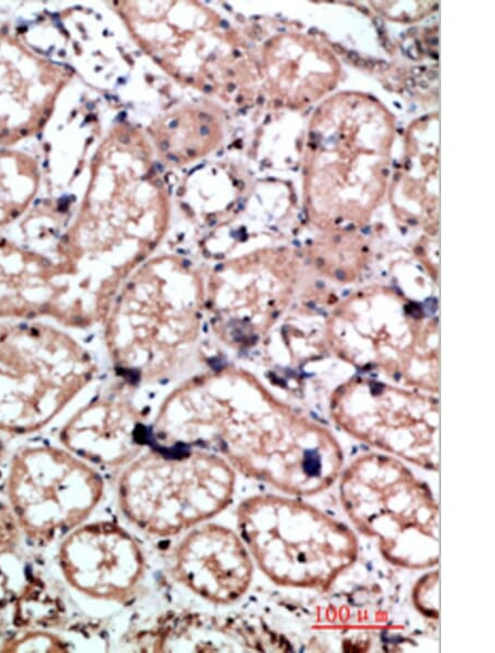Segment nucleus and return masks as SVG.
I'll return each mask as SVG.
<instances>
[{
	"mask_svg": "<svg viewBox=\"0 0 495 653\" xmlns=\"http://www.w3.org/2000/svg\"><path fill=\"white\" fill-rule=\"evenodd\" d=\"M160 432L176 444L210 447L235 472L295 497L322 492L343 471L331 438L278 416L172 411L161 417Z\"/></svg>",
	"mask_w": 495,
	"mask_h": 653,
	"instance_id": "obj_1",
	"label": "nucleus"
},
{
	"mask_svg": "<svg viewBox=\"0 0 495 653\" xmlns=\"http://www.w3.org/2000/svg\"><path fill=\"white\" fill-rule=\"evenodd\" d=\"M237 524L253 562L279 586L327 590L359 555L346 524L298 498L246 497L237 508Z\"/></svg>",
	"mask_w": 495,
	"mask_h": 653,
	"instance_id": "obj_2",
	"label": "nucleus"
},
{
	"mask_svg": "<svg viewBox=\"0 0 495 653\" xmlns=\"http://www.w3.org/2000/svg\"><path fill=\"white\" fill-rule=\"evenodd\" d=\"M61 326L0 321V433L40 432L90 381L89 353Z\"/></svg>",
	"mask_w": 495,
	"mask_h": 653,
	"instance_id": "obj_3",
	"label": "nucleus"
},
{
	"mask_svg": "<svg viewBox=\"0 0 495 653\" xmlns=\"http://www.w3.org/2000/svg\"><path fill=\"white\" fill-rule=\"evenodd\" d=\"M339 491L354 528L377 541L386 561L409 569L439 563V505L428 485L402 462L362 455L342 471Z\"/></svg>",
	"mask_w": 495,
	"mask_h": 653,
	"instance_id": "obj_4",
	"label": "nucleus"
},
{
	"mask_svg": "<svg viewBox=\"0 0 495 653\" xmlns=\"http://www.w3.org/2000/svg\"><path fill=\"white\" fill-rule=\"evenodd\" d=\"M237 472L210 451L151 450L127 464L117 496L124 517L154 536H173L222 512Z\"/></svg>",
	"mask_w": 495,
	"mask_h": 653,
	"instance_id": "obj_5",
	"label": "nucleus"
},
{
	"mask_svg": "<svg viewBox=\"0 0 495 653\" xmlns=\"http://www.w3.org/2000/svg\"><path fill=\"white\" fill-rule=\"evenodd\" d=\"M99 472L65 447L29 444L9 465L7 496L21 533L46 545L84 523L100 503Z\"/></svg>",
	"mask_w": 495,
	"mask_h": 653,
	"instance_id": "obj_6",
	"label": "nucleus"
},
{
	"mask_svg": "<svg viewBox=\"0 0 495 653\" xmlns=\"http://www.w3.org/2000/svg\"><path fill=\"white\" fill-rule=\"evenodd\" d=\"M58 565L66 582L80 594L123 604L132 599L145 574L139 542L118 523H81L61 542Z\"/></svg>",
	"mask_w": 495,
	"mask_h": 653,
	"instance_id": "obj_7",
	"label": "nucleus"
},
{
	"mask_svg": "<svg viewBox=\"0 0 495 653\" xmlns=\"http://www.w3.org/2000/svg\"><path fill=\"white\" fill-rule=\"evenodd\" d=\"M79 322L69 272L52 252L0 233V321Z\"/></svg>",
	"mask_w": 495,
	"mask_h": 653,
	"instance_id": "obj_8",
	"label": "nucleus"
},
{
	"mask_svg": "<svg viewBox=\"0 0 495 653\" xmlns=\"http://www.w3.org/2000/svg\"><path fill=\"white\" fill-rule=\"evenodd\" d=\"M252 556L234 530L204 522L178 543L172 574L185 588L212 604L229 605L241 599L253 579Z\"/></svg>",
	"mask_w": 495,
	"mask_h": 653,
	"instance_id": "obj_9",
	"label": "nucleus"
},
{
	"mask_svg": "<svg viewBox=\"0 0 495 653\" xmlns=\"http://www.w3.org/2000/svg\"><path fill=\"white\" fill-rule=\"evenodd\" d=\"M142 652H253L288 650L283 638L242 617L170 611L133 639Z\"/></svg>",
	"mask_w": 495,
	"mask_h": 653,
	"instance_id": "obj_10",
	"label": "nucleus"
},
{
	"mask_svg": "<svg viewBox=\"0 0 495 653\" xmlns=\"http://www.w3.org/2000/svg\"><path fill=\"white\" fill-rule=\"evenodd\" d=\"M63 447L102 468L125 466L142 447L139 422L121 400L101 396L79 409L62 427Z\"/></svg>",
	"mask_w": 495,
	"mask_h": 653,
	"instance_id": "obj_11",
	"label": "nucleus"
},
{
	"mask_svg": "<svg viewBox=\"0 0 495 653\" xmlns=\"http://www.w3.org/2000/svg\"><path fill=\"white\" fill-rule=\"evenodd\" d=\"M43 57L0 26V144L34 134L48 117Z\"/></svg>",
	"mask_w": 495,
	"mask_h": 653,
	"instance_id": "obj_12",
	"label": "nucleus"
},
{
	"mask_svg": "<svg viewBox=\"0 0 495 653\" xmlns=\"http://www.w3.org/2000/svg\"><path fill=\"white\" fill-rule=\"evenodd\" d=\"M36 161L26 153L0 148V230L29 212L40 188Z\"/></svg>",
	"mask_w": 495,
	"mask_h": 653,
	"instance_id": "obj_13",
	"label": "nucleus"
},
{
	"mask_svg": "<svg viewBox=\"0 0 495 653\" xmlns=\"http://www.w3.org/2000/svg\"><path fill=\"white\" fill-rule=\"evenodd\" d=\"M2 650L11 652H65L68 646L61 637L54 633L29 631L14 635L4 644Z\"/></svg>",
	"mask_w": 495,
	"mask_h": 653,
	"instance_id": "obj_14",
	"label": "nucleus"
},
{
	"mask_svg": "<svg viewBox=\"0 0 495 653\" xmlns=\"http://www.w3.org/2000/svg\"><path fill=\"white\" fill-rule=\"evenodd\" d=\"M21 530L10 506L0 502V547L14 546Z\"/></svg>",
	"mask_w": 495,
	"mask_h": 653,
	"instance_id": "obj_15",
	"label": "nucleus"
},
{
	"mask_svg": "<svg viewBox=\"0 0 495 653\" xmlns=\"http://www.w3.org/2000/svg\"><path fill=\"white\" fill-rule=\"evenodd\" d=\"M373 23L378 30H382L384 27V21L378 16L373 19Z\"/></svg>",
	"mask_w": 495,
	"mask_h": 653,
	"instance_id": "obj_16",
	"label": "nucleus"
},
{
	"mask_svg": "<svg viewBox=\"0 0 495 653\" xmlns=\"http://www.w3.org/2000/svg\"><path fill=\"white\" fill-rule=\"evenodd\" d=\"M348 57L354 63H356L360 59V55L354 51L348 52Z\"/></svg>",
	"mask_w": 495,
	"mask_h": 653,
	"instance_id": "obj_17",
	"label": "nucleus"
},
{
	"mask_svg": "<svg viewBox=\"0 0 495 653\" xmlns=\"http://www.w3.org/2000/svg\"><path fill=\"white\" fill-rule=\"evenodd\" d=\"M4 456H6V445L2 441V439L0 438V464H1L2 460L4 458Z\"/></svg>",
	"mask_w": 495,
	"mask_h": 653,
	"instance_id": "obj_18",
	"label": "nucleus"
},
{
	"mask_svg": "<svg viewBox=\"0 0 495 653\" xmlns=\"http://www.w3.org/2000/svg\"><path fill=\"white\" fill-rule=\"evenodd\" d=\"M422 70H425V67L415 66L411 73L414 74V76H420L422 74Z\"/></svg>",
	"mask_w": 495,
	"mask_h": 653,
	"instance_id": "obj_19",
	"label": "nucleus"
},
{
	"mask_svg": "<svg viewBox=\"0 0 495 653\" xmlns=\"http://www.w3.org/2000/svg\"><path fill=\"white\" fill-rule=\"evenodd\" d=\"M426 75H427V78L428 79L433 80V79H436L438 77V71H436V70H428Z\"/></svg>",
	"mask_w": 495,
	"mask_h": 653,
	"instance_id": "obj_20",
	"label": "nucleus"
},
{
	"mask_svg": "<svg viewBox=\"0 0 495 653\" xmlns=\"http://www.w3.org/2000/svg\"><path fill=\"white\" fill-rule=\"evenodd\" d=\"M332 47L339 54H343L345 52V48L343 46H341L340 44H333Z\"/></svg>",
	"mask_w": 495,
	"mask_h": 653,
	"instance_id": "obj_21",
	"label": "nucleus"
},
{
	"mask_svg": "<svg viewBox=\"0 0 495 653\" xmlns=\"http://www.w3.org/2000/svg\"><path fill=\"white\" fill-rule=\"evenodd\" d=\"M376 64L381 70H385L388 68V64L385 60H380Z\"/></svg>",
	"mask_w": 495,
	"mask_h": 653,
	"instance_id": "obj_22",
	"label": "nucleus"
},
{
	"mask_svg": "<svg viewBox=\"0 0 495 653\" xmlns=\"http://www.w3.org/2000/svg\"><path fill=\"white\" fill-rule=\"evenodd\" d=\"M406 86L408 88H414L416 86V80L414 78H407L406 79Z\"/></svg>",
	"mask_w": 495,
	"mask_h": 653,
	"instance_id": "obj_23",
	"label": "nucleus"
},
{
	"mask_svg": "<svg viewBox=\"0 0 495 653\" xmlns=\"http://www.w3.org/2000/svg\"><path fill=\"white\" fill-rule=\"evenodd\" d=\"M438 18H439V16H438L437 14H436V15H432V16L428 18V19L425 21V23L432 24V23H435V22H437V21H438Z\"/></svg>",
	"mask_w": 495,
	"mask_h": 653,
	"instance_id": "obj_24",
	"label": "nucleus"
},
{
	"mask_svg": "<svg viewBox=\"0 0 495 653\" xmlns=\"http://www.w3.org/2000/svg\"><path fill=\"white\" fill-rule=\"evenodd\" d=\"M168 146H169V144H168V142H167V141H162V142L160 143V148H161L162 151H167Z\"/></svg>",
	"mask_w": 495,
	"mask_h": 653,
	"instance_id": "obj_25",
	"label": "nucleus"
},
{
	"mask_svg": "<svg viewBox=\"0 0 495 653\" xmlns=\"http://www.w3.org/2000/svg\"><path fill=\"white\" fill-rule=\"evenodd\" d=\"M209 132H210V130H209V128H208V126H206V125H202V126L200 128V133H201V134H204V135H207V134H209Z\"/></svg>",
	"mask_w": 495,
	"mask_h": 653,
	"instance_id": "obj_26",
	"label": "nucleus"
},
{
	"mask_svg": "<svg viewBox=\"0 0 495 653\" xmlns=\"http://www.w3.org/2000/svg\"><path fill=\"white\" fill-rule=\"evenodd\" d=\"M199 118L201 120H205V121H210L211 120V117L209 114H206V113H200L199 114Z\"/></svg>",
	"mask_w": 495,
	"mask_h": 653,
	"instance_id": "obj_27",
	"label": "nucleus"
},
{
	"mask_svg": "<svg viewBox=\"0 0 495 653\" xmlns=\"http://www.w3.org/2000/svg\"><path fill=\"white\" fill-rule=\"evenodd\" d=\"M119 140H120L121 143H125V144L130 142V137L127 136V135H121L119 137Z\"/></svg>",
	"mask_w": 495,
	"mask_h": 653,
	"instance_id": "obj_28",
	"label": "nucleus"
},
{
	"mask_svg": "<svg viewBox=\"0 0 495 653\" xmlns=\"http://www.w3.org/2000/svg\"><path fill=\"white\" fill-rule=\"evenodd\" d=\"M356 64H358L359 66H361V67H366V60H364V59H362V58H360V59L356 62Z\"/></svg>",
	"mask_w": 495,
	"mask_h": 653,
	"instance_id": "obj_29",
	"label": "nucleus"
},
{
	"mask_svg": "<svg viewBox=\"0 0 495 653\" xmlns=\"http://www.w3.org/2000/svg\"><path fill=\"white\" fill-rule=\"evenodd\" d=\"M154 166L156 167V170L158 171H163V166L160 163H155Z\"/></svg>",
	"mask_w": 495,
	"mask_h": 653,
	"instance_id": "obj_30",
	"label": "nucleus"
},
{
	"mask_svg": "<svg viewBox=\"0 0 495 653\" xmlns=\"http://www.w3.org/2000/svg\"><path fill=\"white\" fill-rule=\"evenodd\" d=\"M419 86H420L421 88H428V82H427V81H425V80H422V81H420V82H419Z\"/></svg>",
	"mask_w": 495,
	"mask_h": 653,
	"instance_id": "obj_31",
	"label": "nucleus"
},
{
	"mask_svg": "<svg viewBox=\"0 0 495 653\" xmlns=\"http://www.w3.org/2000/svg\"><path fill=\"white\" fill-rule=\"evenodd\" d=\"M168 158H170V161H173V162H177L178 161V158L175 157L173 154H168Z\"/></svg>",
	"mask_w": 495,
	"mask_h": 653,
	"instance_id": "obj_32",
	"label": "nucleus"
},
{
	"mask_svg": "<svg viewBox=\"0 0 495 653\" xmlns=\"http://www.w3.org/2000/svg\"><path fill=\"white\" fill-rule=\"evenodd\" d=\"M416 31H417V29H416V27H410V29L408 30V33H416Z\"/></svg>",
	"mask_w": 495,
	"mask_h": 653,
	"instance_id": "obj_33",
	"label": "nucleus"
},
{
	"mask_svg": "<svg viewBox=\"0 0 495 653\" xmlns=\"http://www.w3.org/2000/svg\"><path fill=\"white\" fill-rule=\"evenodd\" d=\"M175 125H177V122H172L169 126L174 128Z\"/></svg>",
	"mask_w": 495,
	"mask_h": 653,
	"instance_id": "obj_34",
	"label": "nucleus"
}]
</instances>
